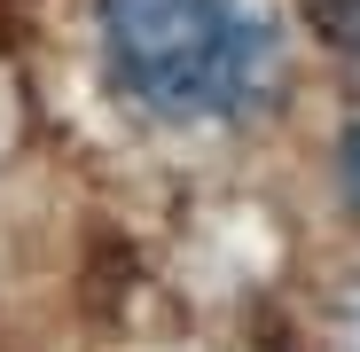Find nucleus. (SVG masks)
Segmentation results:
<instances>
[{
  "instance_id": "f257e3e1",
  "label": "nucleus",
  "mask_w": 360,
  "mask_h": 352,
  "mask_svg": "<svg viewBox=\"0 0 360 352\" xmlns=\"http://www.w3.org/2000/svg\"><path fill=\"white\" fill-rule=\"evenodd\" d=\"M102 63L165 126H227L274 86V32L235 0H102Z\"/></svg>"
},
{
  "instance_id": "f03ea898",
  "label": "nucleus",
  "mask_w": 360,
  "mask_h": 352,
  "mask_svg": "<svg viewBox=\"0 0 360 352\" xmlns=\"http://www.w3.org/2000/svg\"><path fill=\"white\" fill-rule=\"evenodd\" d=\"M306 24L345 55L352 71H360V0H306Z\"/></svg>"
},
{
  "instance_id": "7ed1b4c3",
  "label": "nucleus",
  "mask_w": 360,
  "mask_h": 352,
  "mask_svg": "<svg viewBox=\"0 0 360 352\" xmlns=\"http://www.w3.org/2000/svg\"><path fill=\"white\" fill-rule=\"evenodd\" d=\"M337 352H360V282H352V298L337 313Z\"/></svg>"
},
{
  "instance_id": "20e7f679",
  "label": "nucleus",
  "mask_w": 360,
  "mask_h": 352,
  "mask_svg": "<svg viewBox=\"0 0 360 352\" xmlns=\"http://www.w3.org/2000/svg\"><path fill=\"white\" fill-rule=\"evenodd\" d=\"M345 181H352V196H360V133L345 141Z\"/></svg>"
}]
</instances>
